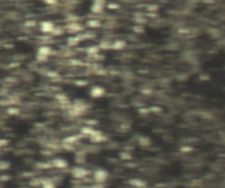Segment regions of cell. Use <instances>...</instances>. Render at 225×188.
Masks as SVG:
<instances>
[{
	"label": "cell",
	"mask_w": 225,
	"mask_h": 188,
	"mask_svg": "<svg viewBox=\"0 0 225 188\" xmlns=\"http://www.w3.org/2000/svg\"><path fill=\"white\" fill-rule=\"evenodd\" d=\"M88 52L89 53H93V54H94V53H97L98 52V48L95 47H92L89 48V50H88Z\"/></svg>",
	"instance_id": "obj_14"
},
{
	"label": "cell",
	"mask_w": 225,
	"mask_h": 188,
	"mask_svg": "<svg viewBox=\"0 0 225 188\" xmlns=\"http://www.w3.org/2000/svg\"><path fill=\"white\" fill-rule=\"evenodd\" d=\"M106 93V90L104 87L102 86H99V85H96V86H93L91 91H90V95L91 97L94 98H101L103 97Z\"/></svg>",
	"instance_id": "obj_5"
},
{
	"label": "cell",
	"mask_w": 225,
	"mask_h": 188,
	"mask_svg": "<svg viewBox=\"0 0 225 188\" xmlns=\"http://www.w3.org/2000/svg\"><path fill=\"white\" fill-rule=\"evenodd\" d=\"M68 43H69V45H70V46H76V45H78V44L79 43V39H78V37H77V36H75V37H70V38H69Z\"/></svg>",
	"instance_id": "obj_10"
},
{
	"label": "cell",
	"mask_w": 225,
	"mask_h": 188,
	"mask_svg": "<svg viewBox=\"0 0 225 188\" xmlns=\"http://www.w3.org/2000/svg\"><path fill=\"white\" fill-rule=\"evenodd\" d=\"M108 176H109V173L104 169H98L94 172V174H93L94 179L98 183H104L105 181L107 180Z\"/></svg>",
	"instance_id": "obj_2"
},
{
	"label": "cell",
	"mask_w": 225,
	"mask_h": 188,
	"mask_svg": "<svg viewBox=\"0 0 225 188\" xmlns=\"http://www.w3.org/2000/svg\"><path fill=\"white\" fill-rule=\"evenodd\" d=\"M42 188H56V186L51 180L46 179L42 183Z\"/></svg>",
	"instance_id": "obj_11"
},
{
	"label": "cell",
	"mask_w": 225,
	"mask_h": 188,
	"mask_svg": "<svg viewBox=\"0 0 225 188\" xmlns=\"http://www.w3.org/2000/svg\"><path fill=\"white\" fill-rule=\"evenodd\" d=\"M52 54V48L49 46H41L37 49L36 52V58L38 61L40 62H45L48 59V57L51 56Z\"/></svg>",
	"instance_id": "obj_1"
},
{
	"label": "cell",
	"mask_w": 225,
	"mask_h": 188,
	"mask_svg": "<svg viewBox=\"0 0 225 188\" xmlns=\"http://www.w3.org/2000/svg\"><path fill=\"white\" fill-rule=\"evenodd\" d=\"M126 43L124 41H121V40H118V41H115L112 44L111 47L115 49V50H120V49H122L123 47H125Z\"/></svg>",
	"instance_id": "obj_9"
},
{
	"label": "cell",
	"mask_w": 225,
	"mask_h": 188,
	"mask_svg": "<svg viewBox=\"0 0 225 188\" xmlns=\"http://www.w3.org/2000/svg\"><path fill=\"white\" fill-rule=\"evenodd\" d=\"M72 176L76 178H84V177H86V175L88 174V172L86 169H84V167L81 166H77L75 168H73L72 170Z\"/></svg>",
	"instance_id": "obj_6"
},
{
	"label": "cell",
	"mask_w": 225,
	"mask_h": 188,
	"mask_svg": "<svg viewBox=\"0 0 225 188\" xmlns=\"http://www.w3.org/2000/svg\"><path fill=\"white\" fill-rule=\"evenodd\" d=\"M40 30L44 33H50L56 30V27L51 21H42L40 24Z\"/></svg>",
	"instance_id": "obj_4"
},
{
	"label": "cell",
	"mask_w": 225,
	"mask_h": 188,
	"mask_svg": "<svg viewBox=\"0 0 225 188\" xmlns=\"http://www.w3.org/2000/svg\"><path fill=\"white\" fill-rule=\"evenodd\" d=\"M53 165L58 169H64L68 166V162L64 158H56L53 160Z\"/></svg>",
	"instance_id": "obj_8"
},
{
	"label": "cell",
	"mask_w": 225,
	"mask_h": 188,
	"mask_svg": "<svg viewBox=\"0 0 225 188\" xmlns=\"http://www.w3.org/2000/svg\"><path fill=\"white\" fill-rule=\"evenodd\" d=\"M106 0H94L92 6H91V12L93 13H101L105 8Z\"/></svg>",
	"instance_id": "obj_3"
},
{
	"label": "cell",
	"mask_w": 225,
	"mask_h": 188,
	"mask_svg": "<svg viewBox=\"0 0 225 188\" xmlns=\"http://www.w3.org/2000/svg\"><path fill=\"white\" fill-rule=\"evenodd\" d=\"M87 24H88L89 27H93V28H95V27H98L100 26V22H99L98 20H97V19L89 20V21L87 22Z\"/></svg>",
	"instance_id": "obj_12"
},
{
	"label": "cell",
	"mask_w": 225,
	"mask_h": 188,
	"mask_svg": "<svg viewBox=\"0 0 225 188\" xmlns=\"http://www.w3.org/2000/svg\"><path fill=\"white\" fill-rule=\"evenodd\" d=\"M89 137L92 140V141H93V142H100V141H103V137L104 136H103V134L101 132L93 129V131L89 135Z\"/></svg>",
	"instance_id": "obj_7"
},
{
	"label": "cell",
	"mask_w": 225,
	"mask_h": 188,
	"mask_svg": "<svg viewBox=\"0 0 225 188\" xmlns=\"http://www.w3.org/2000/svg\"><path fill=\"white\" fill-rule=\"evenodd\" d=\"M77 27H78V24H72V25H70L69 27V29H70V31L72 32V33H76V32L80 30V28H77Z\"/></svg>",
	"instance_id": "obj_13"
}]
</instances>
